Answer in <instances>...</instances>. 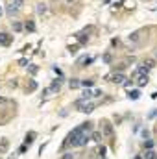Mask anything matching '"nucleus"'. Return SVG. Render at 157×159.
<instances>
[{
	"label": "nucleus",
	"mask_w": 157,
	"mask_h": 159,
	"mask_svg": "<svg viewBox=\"0 0 157 159\" xmlns=\"http://www.w3.org/2000/svg\"><path fill=\"white\" fill-rule=\"evenodd\" d=\"M11 43H13V35H9V34H4V32L0 34V44H2V46H9Z\"/></svg>",
	"instance_id": "1"
},
{
	"label": "nucleus",
	"mask_w": 157,
	"mask_h": 159,
	"mask_svg": "<svg viewBox=\"0 0 157 159\" xmlns=\"http://www.w3.org/2000/svg\"><path fill=\"white\" fill-rule=\"evenodd\" d=\"M133 78H137L139 85H146L148 83V74H139V72H133Z\"/></svg>",
	"instance_id": "2"
},
{
	"label": "nucleus",
	"mask_w": 157,
	"mask_h": 159,
	"mask_svg": "<svg viewBox=\"0 0 157 159\" xmlns=\"http://www.w3.org/2000/svg\"><path fill=\"white\" fill-rule=\"evenodd\" d=\"M61 81H63V80H54V83L48 87V91H50V93H57V91L61 89Z\"/></svg>",
	"instance_id": "3"
},
{
	"label": "nucleus",
	"mask_w": 157,
	"mask_h": 159,
	"mask_svg": "<svg viewBox=\"0 0 157 159\" xmlns=\"http://www.w3.org/2000/svg\"><path fill=\"white\" fill-rule=\"evenodd\" d=\"M124 80H126V76H124L122 72H115V74L111 76V81H113V83H122Z\"/></svg>",
	"instance_id": "4"
},
{
	"label": "nucleus",
	"mask_w": 157,
	"mask_h": 159,
	"mask_svg": "<svg viewBox=\"0 0 157 159\" xmlns=\"http://www.w3.org/2000/svg\"><path fill=\"white\" fill-rule=\"evenodd\" d=\"M35 135H37L35 131H30V133H26V139H24V144H26V146H30V144L34 143V139H35Z\"/></svg>",
	"instance_id": "5"
},
{
	"label": "nucleus",
	"mask_w": 157,
	"mask_h": 159,
	"mask_svg": "<svg viewBox=\"0 0 157 159\" xmlns=\"http://www.w3.org/2000/svg\"><path fill=\"white\" fill-rule=\"evenodd\" d=\"M104 133H105L107 137H111V135H113V126L107 124V122H104Z\"/></svg>",
	"instance_id": "6"
},
{
	"label": "nucleus",
	"mask_w": 157,
	"mask_h": 159,
	"mask_svg": "<svg viewBox=\"0 0 157 159\" xmlns=\"http://www.w3.org/2000/svg\"><path fill=\"white\" fill-rule=\"evenodd\" d=\"M142 157H144V159H157V154L154 152V150H146Z\"/></svg>",
	"instance_id": "7"
},
{
	"label": "nucleus",
	"mask_w": 157,
	"mask_h": 159,
	"mask_svg": "<svg viewBox=\"0 0 157 159\" xmlns=\"http://www.w3.org/2000/svg\"><path fill=\"white\" fill-rule=\"evenodd\" d=\"M105 152H107V150H105V146H98V150H96V156H98L100 159H104V157H105Z\"/></svg>",
	"instance_id": "8"
},
{
	"label": "nucleus",
	"mask_w": 157,
	"mask_h": 159,
	"mask_svg": "<svg viewBox=\"0 0 157 159\" xmlns=\"http://www.w3.org/2000/svg\"><path fill=\"white\" fill-rule=\"evenodd\" d=\"M89 98H92V91H89V89H85V91H83V96H81V100L85 102V100H89Z\"/></svg>",
	"instance_id": "9"
},
{
	"label": "nucleus",
	"mask_w": 157,
	"mask_h": 159,
	"mask_svg": "<svg viewBox=\"0 0 157 159\" xmlns=\"http://www.w3.org/2000/svg\"><path fill=\"white\" fill-rule=\"evenodd\" d=\"M128 96H129L131 100H137V98L141 96V91H137V89H135V91H129V94H128Z\"/></svg>",
	"instance_id": "10"
},
{
	"label": "nucleus",
	"mask_w": 157,
	"mask_h": 159,
	"mask_svg": "<svg viewBox=\"0 0 157 159\" xmlns=\"http://www.w3.org/2000/svg\"><path fill=\"white\" fill-rule=\"evenodd\" d=\"M79 85H83V87H92V85H94V80H83V81H79Z\"/></svg>",
	"instance_id": "11"
},
{
	"label": "nucleus",
	"mask_w": 157,
	"mask_h": 159,
	"mask_svg": "<svg viewBox=\"0 0 157 159\" xmlns=\"http://www.w3.org/2000/svg\"><path fill=\"white\" fill-rule=\"evenodd\" d=\"M69 85H70V89H78V87H79V80L72 78L70 81H69Z\"/></svg>",
	"instance_id": "12"
},
{
	"label": "nucleus",
	"mask_w": 157,
	"mask_h": 159,
	"mask_svg": "<svg viewBox=\"0 0 157 159\" xmlns=\"http://www.w3.org/2000/svg\"><path fill=\"white\" fill-rule=\"evenodd\" d=\"M7 144H9L7 139H2V141H0V152H6V150H7Z\"/></svg>",
	"instance_id": "13"
},
{
	"label": "nucleus",
	"mask_w": 157,
	"mask_h": 159,
	"mask_svg": "<svg viewBox=\"0 0 157 159\" xmlns=\"http://www.w3.org/2000/svg\"><path fill=\"white\" fill-rule=\"evenodd\" d=\"M92 141L100 143V141H102V133H100V131H94V133H92Z\"/></svg>",
	"instance_id": "14"
},
{
	"label": "nucleus",
	"mask_w": 157,
	"mask_h": 159,
	"mask_svg": "<svg viewBox=\"0 0 157 159\" xmlns=\"http://www.w3.org/2000/svg\"><path fill=\"white\" fill-rule=\"evenodd\" d=\"M24 28H26V30H30V32H34V30H35V24L30 20V22H26V24H24Z\"/></svg>",
	"instance_id": "15"
},
{
	"label": "nucleus",
	"mask_w": 157,
	"mask_h": 159,
	"mask_svg": "<svg viewBox=\"0 0 157 159\" xmlns=\"http://www.w3.org/2000/svg\"><path fill=\"white\" fill-rule=\"evenodd\" d=\"M35 89H37V83H35V81L32 80V81H30V85L26 87V91H35Z\"/></svg>",
	"instance_id": "16"
},
{
	"label": "nucleus",
	"mask_w": 157,
	"mask_h": 159,
	"mask_svg": "<svg viewBox=\"0 0 157 159\" xmlns=\"http://www.w3.org/2000/svg\"><path fill=\"white\" fill-rule=\"evenodd\" d=\"M22 28H24V26H22L20 22H13V30H15V32H20Z\"/></svg>",
	"instance_id": "17"
},
{
	"label": "nucleus",
	"mask_w": 157,
	"mask_h": 159,
	"mask_svg": "<svg viewBox=\"0 0 157 159\" xmlns=\"http://www.w3.org/2000/svg\"><path fill=\"white\" fill-rule=\"evenodd\" d=\"M78 44H74V46H69V52H70V54H76V52H78Z\"/></svg>",
	"instance_id": "18"
},
{
	"label": "nucleus",
	"mask_w": 157,
	"mask_h": 159,
	"mask_svg": "<svg viewBox=\"0 0 157 159\" xmlns=\"http://www.w3.org/2000/svg\"><path fill=\"white\" fill-rule=\"evenodd\" d=\"M37 11H39V13H46V6H44V4H39Z\"/></svg>",
	"instance_id": "19"
},
{
	"label": "nucleus",
	"mask_w": 157,
	"mask_h": 159,
	"mask_svg": "<svg viewBox=\"0 0 157 159\" xmlns=\"http://www.w3.org/2000/svg\"><path fill=\"white\" fill-rule=\"evenodd\" d=\"M20 4H22V0H13V4H11V6L19 9V7H20Z\"/></svg>",
	"instance_id": "20"
},
{
	"label": "nucleus",
	"mask_w": 157,
	"mask_h": 159,
	"mask_svg": "<svg viewBox=\"0 0 157 159\" xmlns=\"http://www.w3.org/2000/svg\"><path fill=\"white\" fill-rule=\"evenodd\" d=\"M7 13H9V15H13V13H17V7H13V6H9V7H7Z\"/></svg>",
	"instance_id": "21"
},
{
	"label": "nucleus",
	"mask_w": 157,
	"mask_h": 159,
	"mask_svg": "<svg viewBox=\"0 0 157 159\" xmlns=\"http://www.w3.org/2000/svg\"><path fill=\"white\" fill-rule=\"evenodd\" d=\"M129 39H133V41H139V34H137V32H135V34H133V35H129Z\"/></svg>",
	"instance_id": "22"
},
{
	"label": "nucleus",
	"mask_w": 157,
	"mask_h": 159,
	"mask_svg": "<svg viewBox=\"0 0 157 159\" xmlns=\"http://www.w3.org/2000/svg\"><path fill=\"white\" fill-rule=\"evenodd\" d=\"M104 61H105V63H109V61H111V56H109V54H105V56H104Z\"/></svg>",
	"instance_id": "23"
},
{
	"label": "nucleus",
	"mask_w": 157,
	"mask_h": 159,
	"mask_svg": "<svg viewBox=\"0 0 157 159\" xmlns=\"http://www.w3.org/2000/svg\"><path fill=\"white\" fill-rule=\"evenodd\" d=\"M26 148H28V146H26V144H22V146H20V150H19V154H24V152H26Z\"/></svg>",
	"instance_id": "24"
},
{
	"label": "nucleus",
	"mask_w": 157,
	"mask_h": 159,
	"mask_svg": "<svg viewBox=\"0 0 157 159\" xmlns=\"http://www.w3.org/2000/svg\"><path fill=\"white\" fill-rule=\"evenodd\" d=\"M26 63H28V61H26V59H24V57H22V59H19V65H22V67H24V65H26Z\"/></svg>",
	"instance_id": "25"
},
{
	"label": "nucleus",
	"mask_w": 157,
	"mask_h": 159,
	"mask_svg": "<svg viewBox=\"0 0 157 159\" xmlns=\"http://www.w3.org/2000/svg\"><path fill=\"white\" fill-rule=\"evenodd\" d=\"M37 72V67H30V74H35Z\"/></svg>",
	"instance_id": "26"
},
{
	"label": "nucleus",
	"mask_w": 157,
	"mask_h": 159,
	"mask_svg": "<svg viewBox=\"0 0 157 159\" xmlns=\"http://www.w3.org/2000/svg\"><path fill=\"white\" fill-rule=\"evenodd\" d=\"M63 159H74V156H70V154H65V156H63Z\"/></svg>",
	"instance_id": "27"
},
{
	"label": "nucleus",
	"mask_w": 157,
	"mask_h": 159,
	"mask_svg": "<svg viewBox=\"0 0 157 159\" xmlns=\"http://www.w3.org/2000/svg\"><path fill=\"white\" fill-rule=\"evenodd\" d=\"M67 2H69V4H70V2H74V0H67Z\"/></svg>",
	"instance_id": "28"
},
{
	"label": "nucleus",
	"mask_w": 157,
	"mask_h": 159,
	"mask_svg": "<svg viewBox=\"0 0 157 159\" xmlns=\"http://www.w3.org/2000/svg\"><path fill=\"white\" fill-rule=\"evenodd\" d=\"M0 15H2V7H0Z\"/></svg>",
	"instance_id": "29"
},
{
	"label": "nucleus",
	"mask_w": 157,
	"mask_h": 159,
	"mask_svg": "<svg viewBox=\"0 0 157 159\" xmlns=\"http://www.w3.org/2000/svg\"><path fill=\"white\" fill-rule=\"evenodd\" d=\"M135 159H141V157H139V156H137V157H135Z\"/></svg>",
	"instance_id": "30"
}]
</instances>
